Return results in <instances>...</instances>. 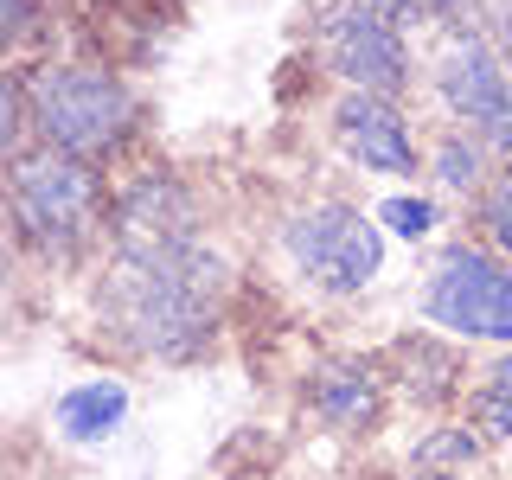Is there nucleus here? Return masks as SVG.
I'll list each match as a JSON object with an SVG mask.
<instances>
[{
    "label": "nucleus",
    "mask_w": 512,
    "mask_h": 480,
    "mask_svg": "<svg viewBox=\"0 0 512 480\" xmlns=\"http://www.w3.org/2000/svg\"><path fill=\"white\" fill-rule=\"evenodd\" d=\"M461 416H468V423H474L493 448H506V442H512V384L474 378V391L461 397Z\"/></svg>",
    "instance_id": "17"
},
{
    "label": "nucleus",
    "mask_w": 512,
    "mask_h": 480,
    "mask_svg": "<svg viewBox=\"0 0 512 480\" xmlns=\"http://www.w3.org/2000/svg\"><path fill=\"white\" fill-rule=\"evenodd\" d=\"M423 77H429V90H436L448 128H468V135L493 141L500 122L512 116V71H506L500 45H493V32L480 20L436 32V52H429Z\"/></svg>",
    "instance_id": "7"
},
{
    "label": "nucleus",
    "mask_w": 512,
    "mask_h": 480,
    "mask_svg": "<svg viewBox=\"0 0 512 480\" xmlns=\"http://www.w3.org/2000/svg\"><path fill=\"white\" fill-rule=\"evenodd\" d=\"M487 32H493V45H500L506 71H512V0H493V20H487Z\"/></svg>",
    "instance_id": "21"
},
{
    "label": "nucleus",
    "mask_w": 512,
    "mask_h": 480,
    "mask_svg": "<svg viewBox=\"0 0 512 480\" xmlns=\"http://www.w3.org/2000/svg\"><path fill=\"white\" fill-rule=\"evenodd\" d=\"M372 212L384 224V237H404V244H429L442 231V205L429 192H384Z\"/></svg>",
    "instance_id": "16"
},
{
    "label": "nucleus",
    "mask_w": 512,
    "mask_h": 480,
    "mask_svg": "<svg viewBox=\"0 0 512 480\" xmlns=\"http://www.w3.org/2000/svg\"><path fill=\"white\" fill-rule=\"evenodd\" d=\"M0 20H7V45L20 52L32 39V26H39V0H0Z\"/></svg>",
    "instance_id": "18"
},
{
    "label": "nucleus",
    "mask_w": 512,
    "mask_h": 480,
    "mask_svg": "<svg viewBox=\"0 0 512 480\" xmlns=\"http://www.w3.org/2000/svg\"><path fill=\"white\" fill-rule=\"evenodd\" d=\"M423 320L461 346L512 352V263L480 237H448L423 276Z\"/></svg>",
    "instance_id": "5"
},
{
    "label": "nucleus",
    "mask_w": 512,
    "mask_h": 480,
    "mask_svg": "<svg viewBox=\"0 0 512 480\" xmlns=\"http://www.w3.org/2000/svg\"><path fill=\"white\" fill-rule=\"evenodd\" d=\"M487 148H493V160H500V167H512V116L500 122V135H493Z\"/></svg>",
    "instance_id": "22"
},
{
    "label": "nucleus",
    "mask_w": 512,
    "mask_h": 480,
    "mask_svg": "<svg viewBox=\"0 0 512 480\" xmlns=\"http://www.w3.org/2000/svg\"><path fill=\"white\" fill-rule=\"evenodd\" d=\"M365 7H372V13H384V20H397V26H429L423 20V0H365Z\"/></svg>",
    "instance_id": "20"
},
{
    "label": "nucleus",
    "mask_w": 512,
    "mask_h": 480,
    "mask_svg": "<svg viewBox=\"0 0 512 480\" xmlns=\"http://www.w3.org/2000/svg\"><path fill=\"white\" fill-rule=\"evenodd\" d=\"M276 250H282V263L327 301H352L384 276V224H378V212H365V205H352V199H333V192L282 212Z\"/></svg>",
    "instance_id": "4"
},
{
    "label": "nucleus",
    "mask_w": 512,
    "mask_h": 480,
    "mask_svg": "<svg viewBox=\"0 0 512 480\" xmlns=\"http://www.w3.org/2000/svg\"><path fill=\"white\" fill-rule=\"evenodd\" d=\"M327 135L359 173L372 180H416L423 173V148L429 141L416 135L410 109L397 96H365V90H340L327 109Z\"/></svg>",
    "instance_id": "9"
},
{
    "label": "nucleus",
    "mask_w": 512,
    "mask_h": 480,
    "mask_svg": "<svg viewBox=\"0 0 512 480\" xmlns=\"http://www.w3.org/2000/svg\"><path fill=\"white\" fill-rule=\"evenodd\" d=\"M301 404L314 410L320 429H333L346 442H365L391 416V378H384L378 359H320L308 384H301Z\"/></svg>",
    "instance_id": "10"
},
{
    "label": "nucleus",
    "mask_w": 512,
    "mask_h": 480,
    "mask_svg": "<svg viewBox=\"0 0 512 480\" xmlns=\"http://www.w3.org/2000/svg\"><path fill=\"white\" fill-rule=\"evenodd\" d=\"M32 109V141L77 160L109 167L141 128V96L122 71L84 58H39V64H13Z\"/></svg>",
    "instance_id": "3"
},
{
    "label": "nucleus",
    "mask_w": 512,
    "mask_h": 480,
    "mask_svg": "<svg viewBox=\"0 0 512 480\" xmlns=\"http://www.w3.org/2000/svg\"><path fill=\"white\" fill-rule=\"evenodd\" d=\"M314 52H320V71L333 77L340 90H365V96H404L416 90L423 64L410 52V32L397 20L372 13L365 0H333L320 7L314 20Z\"/></svg>",
    "instance_id": "6"
},
{
    "label": "nucleus",
    "mask_w": 512,
    "mask_h": 480,
    "mask_svg": "<svg viewBox=\"0 0 512 480\" xmlns=\"http://www.w3.org/2000/svg\"><path fill=\"white\" fill-rule=\"evenodd\" d=\"M423 173H429V186L442 192V199H461V205H474L480 192H487V180L500 173V160H493V148L480 135H468V128H436L429 135V148H423Z\"/></svg>",
    "instance_id": "13"
},
{
    "label": "nucleus",
    "mask_w": 512,
    "mask_h": 480,
    "mask_svg": "<svg viewBox=\"0 0 512 480\" xmlns=\"http://www.w3.org/2000/svg\"><path fill=\"white\" fill-rule=\"evenodd\" d=\"M192 237H205V212H199V192L180 173L148 167V173L116 186V205H109V256H154V250H180Z\"/></svg>",
    "instance_id": "8"
},
{
    "label": "nucleus",
    "mask_w": 512,
    "mask_h": 480,
    "mask_svg": "<svg viewBox=\"0 0 512 480\" xmlns=\"http://www.w3.org/2000/svg\"><path fill=\"white\" fill-rule=\"evenodd\" d=\"M423 20L448 32V26H474V0H423Z\"/></svg>",
    "instance_id": "19"
},
{
    "label": "nucleus",
    "mask_w": 512,
    "mask_h": 480,
    "mask_svg": "<svg viewBox=\"0 0 512 480\" xmlns=\"http://www.w3.org/2000/svg\"><path fill=\"white\" fill-rule=\"evenodd\" d=\"M480 378H500V384H512V352H500V359H493V365H487Z\"/></svg>",
    "instance_id": "23"
},
{
    "label": "nucleus",
    "mask_w": 512,
    "mask_h": 480,
    "mask_svg": "<svg viewBox=\"0 0 512 480\" xmlns=\"http://www.w3.org/2000/svg\"><path fill=\"white\" fill-rule=\"evenodd\" d=\"M487 436L468 423V416H442V423H429L423 436L410 442V474H468L487 461Z\"/></svg>",
    "instance_id": "14"
},
{
    "label": "nucleus",
    "mask_w": 512,
    "mask_h": 480,
    "mask_svg": "<svg viewBox=\"0 0 512 480\" xmlns=\"http://www.w3.org/2000/svg\"><path fill=\"white\" fill-rule=\"evenodd\" d=\"M404 480H461V474H404Z\"/></svg>",
    "instance_id": "24"
},
{
    "label": "nucleus",
    "mask_w": 512,
    "mask_h": 480,
    "mask_svg": "<svg viewBox=\"0 0 512 480\" xmlns=\"http://www.w3.org/2000/svg\"><path fill=\"white\" fill-rule=\"evenodd\" d=\"M109 205L116 186L103 180L96 160L58 154L32 141L26 154L7 160V224L13 244L45 269H77L109 244Z\"/></svg>",
    "instance_id": "2"
},
{
    "label": "nucleus",
    "mask_w": 512,
    "mask_h": 480,
    "mask_svg": "<svg viewBox=\"0 0 512 480\" xmlns=\"http://www.w3.org/2000/svg\"><path fill=\"white\" fill-rule=\"evenodd\" d=\"M128 410H135V391L116 372L77 378L71 391H58L52 404V442L64 448H109L128 429Z\"/></svg>",
    "instance_id": "12"
},
{
    "label": "nucleus",
    "mask_w": 512,
    "mask_h": 480,
    "mask_svg": "<svg viewBox=\"0 0 512 480\" xmlns=\"http://www.w3.org/2000/svg\"><path fill=\"white\" fill-rule=\"evenodd\" d=\"M384 378H391V391L404 397L416 410H461V397L474 391V372H468V352L461 340H448V333H404V340H391L378 352Z\"/></svg>",
    "instance_id": "11"
},
{
    "label": "nucleus",
    "mask_w": 512,
    "mask_h": 480,
    "mask_svg": "<svg viewBox=\"0 0 512 480\" xmlns=\"http://www.w3.org/2000/svg\"><path fill=\"white\" fill-rule=\"evenodd\" d=\"M468 218H474V231H468V237H480V244H487L493 256H506V263H512V167L493 173L487 192H480V199L468 205Z\"/></svg>",
    "instance_id": "15"
},
{
    "label": "nucleus",
    "mask_w": 512,
    "mask_h": 480,
    "mask_svg": "<svg viewBox=\"0 0 512 480\" xmlns=\"http://www.w3.org/2000/svg\"><path fill=\"white\" fill-rule=\"evenodd\" d=\"M231 295V263L212 237L154 256H109L96 282V333L128 359L199 365L212 359Z\"/></svg>",
    "instance_id": "1"
}]
</instances>
